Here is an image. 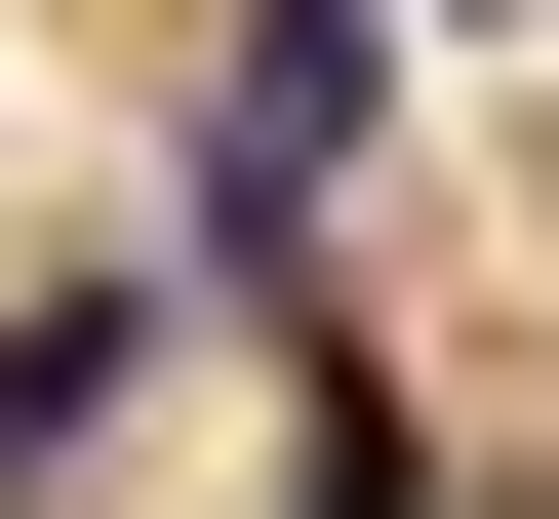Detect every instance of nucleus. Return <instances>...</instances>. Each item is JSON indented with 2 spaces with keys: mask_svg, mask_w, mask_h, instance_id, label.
<instances>
[{
  "mask_svg": "<svg viewBox=\"0 0 559 519\" xmlns=\"http://www.w3.org/2000/svg\"><path fill=\"white\" fill-rule=\"evenodd\" d=\"M360 161V0H240V81H200V240H320Z\"/></svg>",
  "mask_w": 559,
  "mask_h": 519,
  "instance_id": "nucleus-1",
  "label": "nucleus"
},
{
  "mask_svg": "<svg viewBox=\"0 0 559 519\" xmlns=\"http://www.w3.org/2000/svg\"><path fill=\"white\" fill-rule=\"evenodd\" d=\"M120 400H160V280H40V320H0V519L81 480V439H120Z\"/></svg>",
  "mask_w": 559,
  "mask_h": 519,
  "instance_id": "nucleus-2",
  "label": "nucleus"
}]
</instances>
